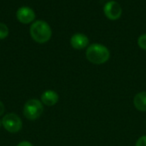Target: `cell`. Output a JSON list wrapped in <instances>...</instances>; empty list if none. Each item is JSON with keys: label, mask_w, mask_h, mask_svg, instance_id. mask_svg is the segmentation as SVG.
Listing matches in <instances>:
<instances>
[{"label": "cell", "mask_w": 146, "mask_h": 146, "mask_svg": "<svg viewBox=\"0 0 146 146\" xmlns=\"http://www.w3.org/2000/svg\"><path fill=\"white\" fill-rule=\"evenodd\" d=\"M86 57L87 60L93 65H103L110 59V52L104 45L94 43L87 47Z\"/></svg>", "instance_id": "cell-1"}, {"label": "cell", "mask_w": 146, "mask_h": 146, "mask_svg": "<svg viewBox=\"0 0 146 146\" xmlns=\"http://www.w3.org/2000/svg\"><path fill=\"white\" fill-rule=\"evenodd\" d=\"M30 35L37 43L44 44L50 40L52 30L50 26L46 22L38 20L32 23L30 27Z\"/></svg>", "instance_id": "cell-2"}, {"label": "cell", "mask_w": 146, "mask_h": 146, "mask_svg": "<svg viewBox=\"0 0 146 146\" xmlns=\"http://www.w3.org/2000/svg\"><path fill=\"white\" fill-rule=\"evenodd\" d=\"M44 112V105L38 99H29L23 107V115L29 120H36Z\"/></svg>", "instance_id": "cell-3"}, {"label": "cell", "mask_w": 146, "mask_h": 146, "mask_svg": "<svg viewBox=\"0 0 146 146\" xmlns=\"http://www.w3.org/2000/svg\"><path fill=\"white\" fill-rule=\"evenodd\" d=\"M3 127L9 133H17L22 128L21 119L14 113H9L2 118Z\"/></svg>", "instance_id": "cell-4"}, {"label": "cell", "mask_w": 146, "mask_h": 146, "mask_svg": "<svg viewBox=\"0 0 146 146\" xmlns=\"http://www.w3.org/2000/svg\"><path fill=\"white\" fill-rule=\"evenodd\" d=\"M104 12L105 16L111 20H118L122 14V9L120 3L116 1H110L104 7Z\"/></svg>", "instance_id": "cell-5"}, {"label": "cell", "mask_w": 146, "mask_h": 146, "mask_svg": "<svg viewBox=\"0 0 146 146\" xmlns=\"http://www.w3.org/2000/svg\"><path fill=\"white\" fill-rule=\"evenodd\" d=\"M17 20L23 24H29L35 19V12L29 7H21L16 11Z\"/></svg>", "instance_id": "cell-6"}, {"label": "cell", "mask_w": 146, "mask_h": 146, "mask_svg": "<svg viewBox=\"0 0 146 146\" xmlns=\"http://www.w3.org/2000/svg\"><path fill=\"white\" fill-rule=\"evenodd\" d=\"M70 44L73 48L76 50H82L88 46L89 45V38L81 33H77L72 35L70 39Z\"/></svg>", "instance_id": "cell-7"}, {"label": "cell", "mask_w": 146, "mask_h": 146, "mask_svg": "<svg viewBox=\"0 0 146 146\" xmlns=\"http://www.w3.org/2000/svg\"><path fill=\"white\" fill-rule=\"evenodd\" d=\"M40 101L43 103V105H45L47 107H52L58 102L59 95L55 90L47 89L42 93Z\"/></svg>", "instance_id": "cell-8"}, {"label": "cell", "mask_w": 146, "mask_h": 146, "mask_svg": "<svg viewBox=\"0 0 146 146\" xmlns=\"http://www.w3.org/2000/svg\"><path fill=\"white\" fill-rule=\"evenodd\" d=\"M133 105L140 112H146V91H141L135 95Z\"/></svg>", "instance_id": "cell-9"}, {"label": "cell", "mask_w": 146, "mask_h": 146, "mask_svg": "<svg viewBox=\"0 0 146 146\" xmlns=\"http://www.w3.org/2000/svg\"><path fill=\"white\" fill-rule=\"evenodd\" d=\"M9 35V28L6 24L0 22V40L5 39Z\"/></svg>", "instance_id": "cell-10"}, {"label": "cell", "mask_w": 146, "mask_h": 146, "mask_svg": "<svg viewBox=\"0 0 146 146\" xmlns=\"http://www.w3.org/2000/svg\"><path fill=\"white\" fill-rule=\"evenodd\" d=\"M138 45L141 49L146 51V34H141L138 38Z\"/></svg>", "instance_id": "cell-11"}, {"label": "cell", "mask_w": 146, "mask_h": 146, "mask_svg": "<svg viewBox=\"0 0 146 146\" xmlns=\"http://www.w3.org/2000/svg\"><path fill=\"white\" fill-rule=\"evenodd\" d=\"M135 146H146V135L140 137L137 140Z\"/></svg>", "instance_id": "cell-12"}, {"label": "cell", "mask_w": 146, "mask_h": 146, "mask_svg": "<svg viewBox=\"0 0 146 146\" xmlns=\"http://www.w3.org/2000/svg\"><path fill=\"white\" fill-rule=\"evenodd\" d=\"M16 146H33V144H32L31 142L24 140V141L20 142V143H19V144H18Z\"/></svg>", "instance_id": "cell-13"}, {"label": "cell", "mask_w": 146, "mask_h": 146, "mask_svg": "<svg viewBox=\"0 0 146 146\" xmlns=\"http://www.w3.org/2000/svg\"><path fill=\"white\" fill-rule=\"evenodd\" d=\"M4 111H5V106L3 104V102L0 101V117L3 115Z\"/></svg>", "instance_id": "cell-14"}, {"label": "cell", "mask_w": 146, "mask_h": 146, "mask_svg": "<svg viewBox=\"0 0 146 146\" xmlns=\"http://www.w3.org/2000/svg\"><path fill=\"white\" fill-rule=\"evenodd\" d=\"M1 126H2V120H0V127H1Z\"/></svg>", "instance_id": "cell-15"}]
</instances>
